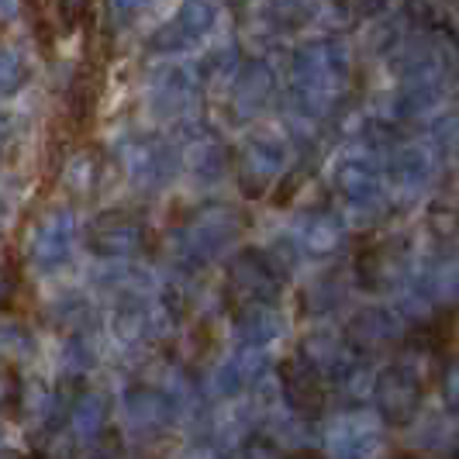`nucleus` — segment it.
<instances>
[{"label":"nucleus","mask_w":459,"mask_h":459,"mask_svg":"<svg viewBox=\"0 0 459 459\" xmlns=\"http://www.w3.org/2000/svg\"><path fill=\"white\" fill-rule=\"evenodd\" d=\"M377 404H380V414L391 425H408L418 414V408H421V384L414 380V373H408V369H387L377 380Z\"/></svg>","instance_id":"f257e3e1"},{"label":"nucleus","mask_w":459,"mask_h":459,"mask_svg":"<svg viewBox=\"0 0 459 459\" xmlns=\"http://www.w3.org/2000/svg\"><path fill=\"white\" fill-rule=\"evenodd\" d=\"M294 459H315V456H294Z\"/></svg>","instance_id":"f03ea898"}]
</instances>
